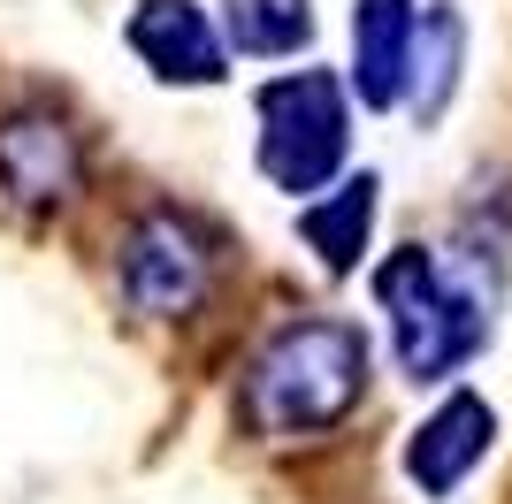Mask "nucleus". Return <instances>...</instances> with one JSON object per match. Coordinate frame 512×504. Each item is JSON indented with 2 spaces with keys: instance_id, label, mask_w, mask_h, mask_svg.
I'll list each match as a JSON object with an SVG mask.
<instances>
[{
  "instance_id": "obj_6",
  "label": "nucleus",
  "mask_w": 512,
  "mask_h": 504,
  "mask_svg": "<svg viewBox=\"0 0 512 504\" xmlns=\"http://www.w3.org/2000/svg\"><path fill=\"white\" fill-rule=\"evenodd\" d=\"M130 54L146 62L153 84H222L230 77V46H222V23L199 8V0H138L123 23Z\"/></svg>"
},
{
  "instance_id": "obj_9",
  "label": "nucleus",
  "mask_w": 512,
  "mask_h": 504,
  "mask_svg": "<svg viewBox=\"0 0 512 504\" xmlns=\"http://www.w3.org/2000/svg\"><path fill=\"white\" fill-rule=\"evenodd\" d=\"M375 176H337L329 191H314L299 207V237H306V252H314L329 275H352L367 260V237H375Z\"/></svg>"
},
{
  "instance_id": "obj_3",
  "label": "nucleus",
  "mask_w": 512,
  "mask_h": 504,
  "mask_svg": "<svg viewBox=\"0 0 512 504\" xmlns=\"http://www.w3.org/2000/svg\"><path fill=\"white\" fill-rule=\"evenodd\" d=\"M253 161L260 176L291 199H314L344 176V153H352V92H344L329 69H291V77H268L253 92Z\"/></svg>"
},
{
  "instance_id": "obj_7",
  "label": "nucleus",
  "mask_w": 512,
  "mask_h": 504,
  "mask_svg": "<svg viewBox=\"0 0 512 504\" xmlns=\"http://www.w3.org/2000/svg\"><path fill=\"white\" fill-rule=\"evenodd\" d=\"M497 443V413L490 398H474V390H451L436 413L421 420L406 436V482L421 489V497H451V489L467 482L474 466L490 459Z\"/></svg>"
},
{
  "instance_id": "obj_10",
  "label": "nucleus",
  "mask_w": 512,
  "mask_h": 504,
  "mask_svg": "<svg viewBox=\"0 0 512 504\" xmlns=\"http://www.w3.org/2000/svg\"><path fill=\"white\" fill-rule=\"evenodd\" d=\"M222 46L245 62H291L314 39V0H222Z\"/></svg>"
},
{
  "instance_id": "obj_5",
  "label": "nucleus",
  "mask_w": 512,
  "mask_h": 504,
  "mask_svg": "<svg viewBox=\"0 0 512 504\" xmlns=\"http://www.w3.org/2000/svg\"><path fill=\"white\" fill-rule=\"evenodd\" d=\"M92 184V146L62 100L0 107V199L23 214H69Z\"/></svg>"
},
{
  "instance_id": "obj_11",
  "label": "nucleus",
  "mask_w": 512,
  "mask_h": 504,
  "mask_svg": "<svg viewBox=\"0 0 512 504\" xmlns=\"http://www.w3.org/2000/svg\"><path fill=\"white\" fill-rule=\"evenodd\" d=\"M459 54H467V23H459V8H451V0L421 8V39H413V84H406V107L421 115V123H436V115H444V100L459 92Z\"/></svg>"
},
{
  "instance_id": "obj_1",
  "label": "nucleus",
  "mask_w": 512,
  "mask_h": 504,
  "mask_svg": "<svg viewBox=\"0 0 512 504\" xmlns=\"http://www.w3.org/2000/svg\"><path fill=\"white\" fill-rule=\"evenodd\" d=\"M505 260L482 237H459L451 252L398 245L375 268V306L390 314V352L406 382H451L497 329Z\"/></svg>"
},
{
  "instance_id": "obj_2",
  "label": "nucleus",
  "mask_w": 512,
  "mask_h": 504,
  "mask_svg": "<svg viewBox=\"0 0 512 504\" xmlns=\"http://www.w3.org/2000/svg\"><path fill=\"white\" fill-rule=\"evenodd\" d=\"M367 375H375L367 329H352L337 314H299L283 329H268L260 352L245 359L237 413L260 443H321L329 428H344L360 413Z\"/></svg>"
},
{
  "instance_id": "obj_4",
  "label": "nucleus",
  "mask_w": 512,
  "mask_h": 504,
  "mask_svg": "<svg viewBox=\"0 0 512 504\" xmlns=\"http://www.w3.org/2000/svg\"><path fill=\"white\" fill-rule=\"evenodd\" d=\"M222 283V237L192 207H138L115 237V291L146 321H192Z\"/></svg>"
},
{
  "instance_id": "obj_8",
  "label": "nucleus",
  "mask_w": 512,
  "mask_h": 504,
  "mask_svg": "<svg viewBox=\"0 0 512 504\" xmlns=\"http://www.w3.org/2000/svg\"><path fill=\"white\" fill-rule=\"evenodd\" d=\"M413 39H421V8L413 0H352V100L390 115L406 107L413 84Z\"/></svg>"
}]
</instances>
